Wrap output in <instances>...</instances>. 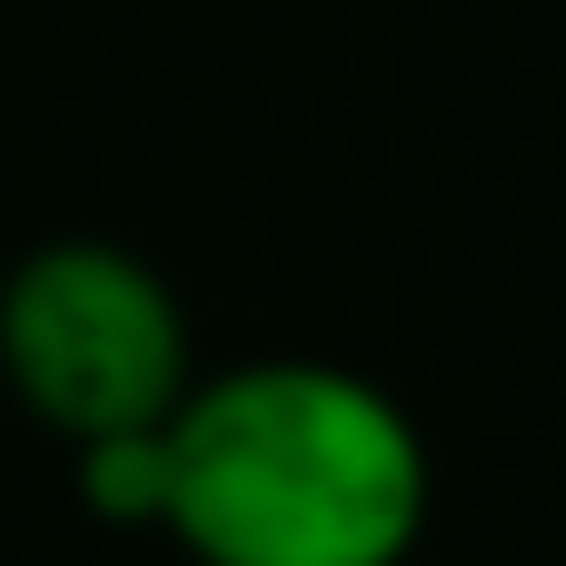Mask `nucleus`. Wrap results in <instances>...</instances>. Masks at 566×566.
<instances>
[{"label": "nucleus", "instance_id": "obj_1", "mask_svg": "<svg viewBox=\"0 0 566 566\" xmlns=\"http://www.w3.org/2000/svg\"><path fill=\"white\" fill-rule=\"evenodd\" d=\"M159 448V527L199 566H398L428 527V448L408 408L318 358L189 388Z\"/></svg>", "mask_w": 566, "mask_h": 566}, {"label": "nucleus", "instance_id": "obj_2", "mask_svg": "<svg viewBox=\"0 0 566 566\" xmlns=\"http://www.w3.org/2000/svg\"><path fill=\"white\" fill-rule=\"evenodd\" d=\"M0 378L70 448L159 428L189 398V318L129 249L50 239L0 279Z\"/></svg>", "mask_w": 566, "mask_h": 566}, {"label": "nucleus", "instance_id": "obj_3", "mask_svg": "<svg viewBox=\"0 0 566 566\" xmlns=\"http://www.w3.org/2000/svg\"><path fill=\"white\" fill-rule=\"evenodd\" d=\"M159 428H119V438H80L70 448V488H80V507L99 527H159V507H169V448H159Z\"/></svg>", "mask_w": 566, "mask_h": 566}]
</instances>
